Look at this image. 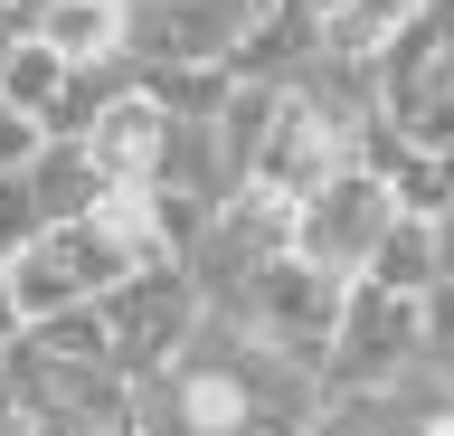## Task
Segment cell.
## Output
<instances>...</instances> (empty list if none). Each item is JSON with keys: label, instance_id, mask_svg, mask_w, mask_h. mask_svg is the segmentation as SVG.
<instances>
[{"label": "cell", "instance_id": "cell-2", "mask_svg": "<svg viewBox=\"0 0 454 436\" xmlns=\"http://www.w3.org/2000/svg\"><path fill=\"white\" fill-rule=\"evenodd\" d=\"M407 370H426V304L417 294H388V285H350L332 361H322L332 408L340 399H379V389H397Z\"/></svg>", "mask_w": 454, "mask_h": 436}, {"label": "cell", "instance_id": "cell-3", "mask_svg": "<svg viewBox=\"0 0 454 436\" xmlns=\"http://www.w3.org/2000/svg\"><path fill=\"white\" fill-rule=\"evenodd\" d=\"M388 228H397V190H388V171L350 162L340 180H322V190L294 209V257H312L322 275H340V285H360Z\"/></svg>", "mask_w": 454, "mask_h": 436}, {"label": "cell", "instance_id": "cell-4", "mask_svg": "<svg viewBox=\"0 0 454 436\" xmlns=\"http://www.w3.org/2000/svg\"><path fill=\"white\" fill-rule=\"evenodd\" d=\"M275 257H294V200H275V190H237V200L218 209V228L199 237V257H190V285H199V304L208 313H247V294H255V275Z\"/></svg>", "mask_w": 454, "mask_h": 436}, {"label": "cell", "instance_id": "cell-6", "mask_svg": "<svg viewBox=\"0 0 454 436\" xmlns=\"http://www.w3.org/2000/svg\"><path fill=\"white\" fill-rule=\"evenodd\" d=\"M340 304H350L340 275H322L312 257H275L265 275H255V294H247V313H237V322L322 370V361H332V332H340Z\"/></svg>", "mask_w": 454, "mask_h": 436}, {"label": "cell", "instance_id": "cell-24", "mask_svg": "<svg viewBox=\"0 0 454 436\" xmlns=\"http://www.w3.org/2000/svg\"><path fill=\"white\" fill-rule=\"evenodd\" d=\"M407 10H435V0H407Z\"/></svg>", "mask_w": 454, "mask_h": 436}, {"label": "cell", "instance_id": "cell-25", "mask_svg": "<svg viewBox=\"0 0 454 436\" xmlns=\"http://www.w3.org/2000/svg\"><path fill=\"white\" fill-rule=\"evenodd\" d=\"M255 10H275V0H255Z\"/></svg>", "mask_w": 454, "mask_h": 436}, {"label": "cell", "instance_id": "cell-11", "mask_svg": "<svg viewBox=\"0 0 454 436\" xmlns=\"http://www.w3.org/2000/svg\"><path fill=\"white\" fill-rule=\"evenodd\" d=\"M322 58V20H312L303 0H275V10H255V29H247V48H237V76H247V86H303V67Z\"/></svg>", "mask_w": 454, "mask_h": 436}, {"label": "cell", "instance_id": "cell-22", "mask_svg": "<svg viewBox=\"0 0 454 436\" xmlns=\"http://www.w3.org/2000/svg\"><path fill=\"white\" fill-rule=\"evenodd\" d=\"M435 20H445V76H454V10H435Z\"/></svg>", "mask_w": 454, "mask_h": 436}, {"label": "cell", "instance_id": "cell-18", "mask_svg": "<svg viewBox=\"0 0 454 436\" xmlns=\"http://www.w3.org/2000/svg\"><path fill=\"white\" fill-rule=\"evenodd\" d=\"M38 143H48V133H38V115H20V105L0 95V180L28 171V162H38Z\"/></svg>", "mask_w": 454, "mask_h": 436}, {"label": "cell", "instance_id": "cell-16", "mask_svg": "<svg viewBox=\"0 0 454 436\" xmlns=\"http://www.w3.org/2000/svg\"><path fill=\"white\" fill-rule=\"evenodd\" d=\"M0 95H10L20 115H48L57 95H67V58H57V48H38V38H20V48H10V67H0Z\"/></svg>", "mask_w": 454, "mask_h": 436}, {"label": "cell", "instance_id": "cell-7", "mask_svg": "<svg viewBox=\"0 0 454 436\" xmlns=\"http://www.w3.org/2000/svg\"><path fill=\"white\" fill-rule=\"evenodd\" d=\"M255 29V0H133V67H227Z\"/></svg>", "mask_w": 454, "mask_h": 436}, {"label": "cell", "instance_id": "cell-14", "mask_svg": "<svg viewBox=\"0 0 454 436\" xmlns=\"http://www.w3.org/2000/svg\"><path fill=\"white\" fill-rule=\"evenodd\" d=\"M275 115H284V86H227V105H218V162H227V180L247 190L255 180V162H265V133H275Z\"/></svg>", "mask_w": 454, "mask_h": 436}, {"label": "cell", "instance_id": "cell-20", "mask_svg": "<svg viewBox=\"0 0 454 436\" xmlns=\"http://www.w3.org/2000/svg\"><path fill=\"white\" fill-rule=\"evenodd\" d=\"M312 436H360V417H350V408H332V417H322Z\"/></svg>", "mask_w": 454, "mask_h": 436}, {"label": "cell", "instance_id": "cell-10", "mask_svg": "<svg viewBox=\"0 0 454 436\" xmlns=\"http://www.w3.org/2000/svg\"><path fill=\"white\" fill-rule=\"evenodd\" d=\"M28 38L57 48L67 67H114V58H133V0H38Z\"/></svg>", "mask_w": 454, "mask_h": 436}, {"label": "cell", "instance_id": "cell-8", "mask_svg": "<svg viewBox=\"0 0 454 436\" xmlns=\"http://www.w3.org/2000/svg\"><path fill=\"white\" fill-rule=\"evenodd\" d=\"M360 162V133L340 115H322L312 95H284V115H275V133H265V162H255V180L247 190H275V200H294L303 209L322 180H340Z\"/></svg>", "mask_w": 454, "mask_h": 436}, {"label": "cell", "instance_id": "cell-15", "mask_svg": "<svg viewBox=\"0 0 454 436\" xmlns=\"http://www.w3.org/2000/svg\"><path fill=\"white\" fill-rule=\"evenodd\" d=\"M435 275H445V257H435V218H407L397 209V228L379 237V257H369V275L360 285H388V294H435Z\"/></svg>", "mask_w": 454, "mask_h": 436}, {"label": "cell", "instance_id": "cell-9", "mask_svg": "<svg viewBox=\"0 0 454 436\" xmlns=\"http://www.w3.org/2000/svg\"><path fill=\"white\" fill-rule=\"evenodd\" d=\"M170 133L180 123L142 95V76H133V95L114 105L95 133H85V152H95V171H105V190H161V162H170Z\"/></svg>", "mask_w": 454, "mask_h": 436}, {"label": "cell", "instance_id": "cell-13", "mask_svg": "<svg viewBox=\"0 0 454 436\" xmlns=\"http://www.w3.org/2000/svg\"><path fill=\"white\" fill-rule=\"evenodd\" d=\"M28 190H38V218H48V228H76V218H95V200H105V171H95L85 143H38Z\"/></svg>", "mask_w": 454, "mask_h": 436}, {"label": "cell", "instance_id": "cell-12", "mask_svg": "<svg viewBox=\"0 0 454 436\" xmlns=\"http://www.w3.org/2000/svg\"><path fill=\"white\" fill-rule=\"evenodd\" d=\"M340 408L360 417V436H454V389L435 361L407 370L397 389H379V399H340Z\"/></svg>", "mask_w": 454, "mask_h": 436}, {"label": "cell", "instance_id": "cell-23", "mask_svg": "<svg viewBox=\"0 0 454 436\" xmlns=\"http://www.w3.org/2000/svg\"><path fill=\"white\" fill-rule=\"evenodd\" d=\"M435 370H445V389H454V361H435Z\"/></svg>", "mask_w": 454, "mask_h": 436}, {"label": "cell", "instance_id": "cell-19", "mask_svg": "<svg viewBox=\"0 0 454 436\" xmlns=\"http://www.w3.org/2000/svg\"><path fill=\"white\" fill-rule=\"evenodd\" d=\"M426 361H454V275H435L426 294Z\"/></svg>", "mask_w": 454, "mask_h": 436}, {"label": "cell", "instance_id": "cell-5", "mask_svg": "<svg viewBox=\"0 0 454 436\" xmlns=\"http://www.w3.org/2000/svg\"><path fill=\"white\" fill-rule=\"evenodd\" d=\"M208 322V304H199V285H190V266H142V275H123V285L105 294V332H114V370L133 379H152V370H170L180 351H190V332Z\"/></svg>", "mask_w": 454, "mask_h": 436}, {"label": "cell", "instance_id": "cell-17", "mask_svg": "<svg viewBox=\"0 0 454 436\" xmlns=\"http://www.w3.org/2000/svg\"><path fill=\"white\" fill-rule=\"evenodd\" d=\"M48 237V218H38V190H28V171L0 180V257H20V247H38Z\"/></svg>", "mask_w": 454, "mask_h": 436}, {"label": "cell", "instance_id": "cell-21", "mask_svg": "<svg viewBox=\"0 0 454 436\" xmlns=\"http://www.w3.org/2000/svg\"><path fill=\"white\" fill-rule=\"evenodd\" d=\"M303 10H312V20H322V29H332V20H340V10H350V0H303Z\"/></svg>", "mask_w": 454, "mask_h": 436}, {"label": "cell", "instance_id": "cell-1", "mask_svg": "<svg viewBox=\"0 0 454 436\" xmlns=\"http://www.w3.org/2000/svg\"><path fill=\"white\" fill-rule=\"evenodd\" d=\"M322 417H332L322 370L227 313H208L190 332V351L133 389L142 436H312Z\"/></svg>", "mask_w": 454, "mask_h": 436}]
</instances>
